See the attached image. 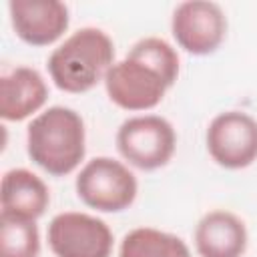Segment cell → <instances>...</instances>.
I'll return each mask as SVG.
<instances>
[{
	"label": "cell",
	"mask_w": 257,
	"mask_h": 257,
	"mask_svg": "<svg viewBox=\"0 0 257 257\" xmlns=\"http://www.w3.org/2000/svg\"><path fill=\"white\" fill-rule=\"evenodd\" d=\"M30 161L50 177L74 173L86 155V128L82 116L62 104L38 112L26 128Z\"/></svg>",
	"instance_id": "6da1fadb"
},
{
	"label": "cell",
	"mask_w": 257,
	"mask_h": 257,
	"mask_svg": "<svg viewBox=\"0 0 257 257\" xmlns=\"http://www.w3.org/2000/svg\"><path fill=\"white\" fill-rule=\"evenodd\" d=\"M114 64V42L96 26H84L66 36L48 56L46 68L54 86L68 94H84Z\"/></svg>",
	"instance_id": "7a4b0ae2"
},
{
	"label": "cell",
	"mask_w": 257,
	"mask_h": 257,
	"mask_svg": "<svg viewBox=\"0 0 257 257\" xmlns=\"http://www.w3.org/2000/svg\"><path fill=\"white\" fill-rule=\"evenodd\" d=\"M78 199L98 213L126 211L139 193L135 173L112 157H94L82 165L74 179Z\"/></svg>",
	"instance_id": "3957f363"
},
{
	"label": "cell",
	"mask_w": 257,
	"mask_h": 257,
	"mask_svg": "<svg viewBox=\"0 0 257 257\" xmlns=\"http://www.w3.org/2000/svg\"><path fill=\"white\" fill-rule=\"evenodd\" d=\"M118 155L139 171H157L177 151L175 126L161 114H135L122 120L114 137Z\"/></svg>",
	"instance_id": "277c9868"
},
{
	"label": "cell",
	"mask_w": 257,
	"mask_h": 257,
	"mask_svg": "<svg viewBox=\"0 0 257 257\" xmlns=\"http://www.w3.org/2000/svg\"><path fill=\"white\" fill-rule=\"evenodd\" d=\"M102 84L108 100L128 112L153 110L171 88V84L151 64L131 52L110 66Z\"/></svg>",
	"instance_id": "5b68a950"
},
{
	"label": "cell",
	"mask_w": 257,
	"mask_h": 257,
	"mask_svg": "<svg viewBox=\"0 0 257 257\" xmlns=\"http://www.w3.org/2000/svg\"><path fill=\"white\" fill-rule=\"evenodd\" d=\"M46 241L54 257H110L114 235L96 215L64 211L50 219Z\"/></svg>",
	"instance_id": "8992f818"
},
{
	"label": "cell",
	"mask_w": 257,
	"mask_h": 257,
	"mask_svg": "<svg viewBox=\"0 0 257 257\" xmlns=\"http://www.w3.org/2000/svg\"><path fill=\"white\" fill-rule=\"evenodd\" d=\"M205 145L209 157L223 169L239 171L257 161V118L245 110H225L211 118Z\"/></svg>",
	"instance_id": "52a82bcc"
},
{
	"label": "cell",
	"mask_w": 257,
	"mask_h": 257,
	"mask_svg": "<svg viewBox=\"0 0 257 257\" xmlns=\"http://www.w3.org/2000/svg\"><path fill=\"white\" fill-rule=\"evenodd\" d=\"M171 34L187 54L207 56L223 44L227 36V16L217 2L187 0L173 10Z\"/></svg>",
	"instance_id": "ba28073f"
},
{
	"label": "cell",
	"mask_w": 257,
	"mask_h": 257,
	"mask_svg": "<svg viewBox=\"0 0 257 257\" xmlns=\"http://www.w3.org/2000/svg\"><path fill=\"white\" fill-rule=\"evenodd\" d=\"M14 34L28 46L58 42L70 24V10L58 0H12L8 2Z\"/></svg>",
	"instance_id": "9c48e42d"
},
{
	"label": "cell",
	"mask_w": 257,
	"mask_h": 257,
	"mask_svg": "<svg viewBox=\"0 0 257 257\" xmlns=\"http://www.w3.org/2000/svg\"><path fill=\"white\" fill-rule=\"evenodd\" d=\"M193 245L199 257H243L249 233L239 215L227 209H213L195 225Z\"/></svg>",
	"instance_id": "30bf717a"
},
{
	"label": "cell",
	"mask_w": 257,
	"mask_h": 257,
	"mask_svg": "<svg viewBox=\"0 0 257 257\" xmlns=\"http://www.w3.org/2000/svg\"><path fill=\"white\" fill-rule=\"evenodd\" d=\"M48 100V84L32 66H14L0 76V116L6 122H20L36 116Z\"/></svg>",
	"instance_id": "8fae6325"
},
{
	"label": "cell",
	"mask_w": 257,
	"mask_h": 257,
	"mask_svg": "<svg viewBox=\"0 0 257 257\" xmlns=\"http://www.w3.org/2000/svg\"><path fill=\"white\" fill-rule=\"evenodd\" d=\"M48 205L50 191L36 173L22 167L4 173L0 185V207L4 215L38 221Z\"/></svg>",
	"instance_id": "7c38bea8"
},
{
	"label": "cell",
	"mask_w": 257,
	"mask_h": 257,
	"mask_svg": "<svg viewBox=\"0 0 257 257\" xmlns=\"http://www.w3.org/2000/svg\"><path fill=\"white\" fill-rule=\"evenodd\" d=\"M118 257H191V249L173 233L155 227H137L122 237Z\"/></svg>",
	"instance_id": "4fadbf2b"
},
{
	"label": "cell",
	"mask_w": 257,
	"mask_h": 257,
	"mask_svg": "<svg viewBox=\"0 0 257 257\" xmlns=\"http://www.w3.org/2000/svg\"><path fill=\"white\" fill-rule=\"evenodd\" d=\"M40 231L36 221L0 213V257H38Z\"/></svg>",
	"instance_id": "5bb4252c"
},
{
	"label": "cell",
	"mask_w": 257,
	"mask_h": 257,
	"mask_svg": "<svg viewBox=\"0 0 257 257\" xmlns=\"http://www.w3.org/2000/svg\"><path fill=\"white\" fill-rule=\"evenodd\" d=\"M128 52L133 56L145 60L147 64H151L171 86L177 82L179 70H181L179 54H177L175 46L169 44L165 38H161V36H145V38L137 40Z\"/></svg>",
	"instance_id": "9a60e30c"
}]
</instances>
